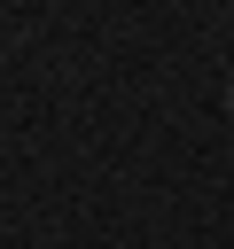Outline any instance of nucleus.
<instances>
[{
    "mask_svg": "<svg viewBox=\"0 0 234 249\" xmlns=\"http://www.w3.org/2000/svg\"><path fill=\"white\" fill-rule=\"evenodd\" d=\"M226 109H234V86H226Z\"/></svg>",
    "mask_w": 234,
    "mask_h": 249,
    "instance_id": "nucleus-1",
    "label": "nucleus"
}]
</instances>
